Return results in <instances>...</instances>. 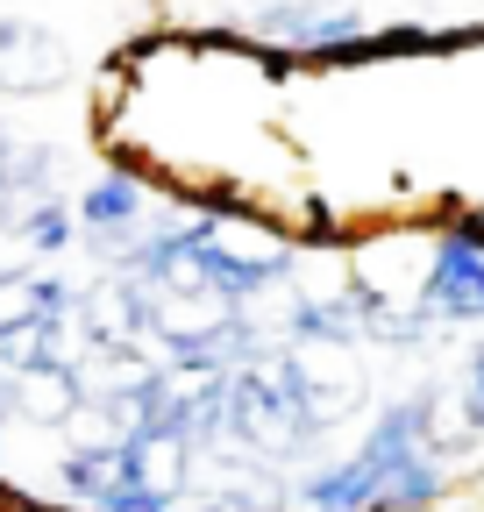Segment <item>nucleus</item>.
I'll use <instances>...</instances> for the list:
<instances>
[{
    "label": "nucleus",
    "instance_id": "f257e3e1",
    "mask_svg": "<svg viewBox=\"0 0 484 512\" xmlns=\"http://www.w3.org/2000/svg\"><path fill=\"white\" fill-rule=\"evenodd\" d=\"M470 448L442 413V377L385 399L349 456L307 463L292 477V512H435L456 491Z\"/></svg>",
    "mask_w": 484,
    "mask_h": 512
},
{
    "label": "nucleus",
    "instance_id": "f03ea898",
    "mask_svg": "<svg viewBox=\"0 0 484 512\" xmlns=\"http://www.w3.org/2000/svg\"><path fill=\"white\" fill-rule=\"evenodd\" d=\"M413 306L442 335L484 328V207L449 200V192L435 200L428 242H420V271H413Z\"/></svg>",
    "mask_w": 484,
    "mask_h": 512
},
{
    "label": "nucleus",
    "instance_id": "7ed1b4c3",
    "mask_svg": "<svg viewBox=\"0 0 484 512\" xmlns=\"http://www.w3.org/2000/svg\"><path fill=\"white\" fill-rule=\"evenodd\" d=\"M79 79L72 43L36 15H0V100H50Z\"/></svg>",
    "mask_w": 484,
    "mask_h": 512
},
{
    "label": "nucleus",
    "instance_id": "20e7f679",
    "mask_svg": "<svg viewBox=\"0 0 484 512\" xmlns=\"http://www.w3.org/2000/svg\"><path fill=\"white\" fill-rule=\"evenodd\" d=\"M22 242L29 264H57V256H72L79 249V207H72V192H50V200H29L8 228Z\"/></svg>",
    "mask_w": 484,
    "mask_h": 512
},
{
    "label": "nucleus",
    "instance_id": "39448f33",
    "mask_svg": "<svg viewBox=\"0 0 484 512\" xmlns=\"http://www.w3.org/2000/svg\"><path fill=\"white\" fill-rule=\"evenodd\" d=\"M221 8H228L221 22H250V15H264V8H278V0H221Z\"/></svg>",
    "mask_w": 484,
    "mask_h": 512
}]
</instances>
